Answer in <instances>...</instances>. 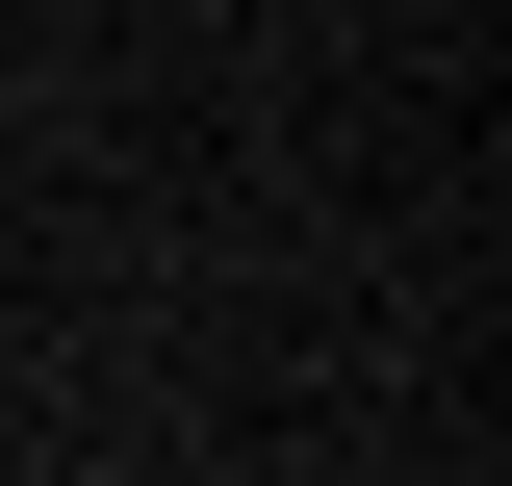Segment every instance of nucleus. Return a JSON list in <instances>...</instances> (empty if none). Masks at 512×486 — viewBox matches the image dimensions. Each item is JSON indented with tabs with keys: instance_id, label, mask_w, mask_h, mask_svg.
I'll return each mask as SVG.
<instances>
[]
</instances>
